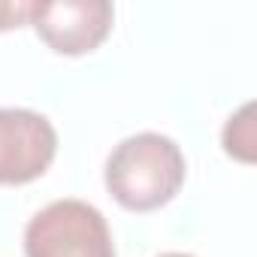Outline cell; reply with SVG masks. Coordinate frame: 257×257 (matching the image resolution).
Segmentation results:
<instances>
[{
	"label": "cell",
	"mask_w": 257,
	"mask_h": 257,
	"mask_svg": "<svg viewBox=\"0 0 257 257\" xmlns=\"http://www.w3.org/2000/svg\"><path fill=\"white\" fill-rule=\"evenodd\" d=\"M188 164L176 140L143 131L121 140L103 167V182L112 200L131 212L167 206L185 185Z\"/></svg>",
	"instance_id": "6da1fadb"
},
{
	"label": "cell",
	"mask_w": 257,
	"mask_h": 257,
	"mask_svg": "<svg viewBox=\"0 0 257 257\" xmlns=\"http://www.w3.org/2000/svg\"><path fill=\"white\" fill-rule=\"evenodd\" d=\"M28 257H115L103 212L85 200H55L25 227Z\"/></svg>",
	"instance_id": "7a4b0ae2"
},
{
	"label": "cell",
	"mask_w": 257,
	"mask_h": 257,
	"mask_svg": "<svg viewBox=\"0 0 257 257\" xmlns=\"http://www.w3.org/2000/svg\"><path fill=\"white\" fill-rule=\"evenodd\" d=\"M58 155V134L34 109L0 106V185H28L40 179Z\"/></svg>",
	"instance_id": "3957f363"
},
{
	"label": "cell",
	"mask_w": 257,
	"mask_h": 257,
	"mask_svg": "<svg viewBox=\"0 0 257 257\" xmlns=\"http://www.w3.org/2000/svg\"><path fill=\"white\" fill-rule=\"evenodd\" d=\"M115 10L106 0H46L31 4V25L58 55L94 52L112 31Z\"/></svg>",
	"instance_id": "277c9868"
},
{
	"label": "cell",
	"mask_w": 257,
	"mask_h": 257,
	"mask_svg": "<svg viewBox=\"0 0 257 257\" xmlns=\"http://www.w3.org/2000/svg\"><path fill=\"white\" fill-rule=\"evenodd\" d=\"M224 152L239 164H254L257 158V134H254V103H242L224 124L221 134Z\"/></svg>",
	"instance_id": "5b68a950"
},
{
	"label": "cell",
	"mask_w": 257,
	"mask_h": 257,
	"mask_svg": "<svg viewBox=\"0 0 257 257\" xmlns=\"http://www.w3.org/2000/svg\"><path fill=\"white\" fill-rule=\"evenodd\" d=\"M31 19V4L25 0H0V31L22 28Z\"/></svg>",
	"instance_id": "8992f818"
},
{
	"label": "cell",
	"mask_w": 257,
	"mask_h": 257,
	"mask_svg": "<svg viewBox=\"0 0 257 257\" xmlns=\"http://www.w3.org/2000/svg\"><path fill=\"white\" fill-rule=\"evenodd\" d=\"M161 257H194V254H182V251H170V254H161Z\"/></svg>",
	"instance_id": "52a82bcc"
}]
</instances>
